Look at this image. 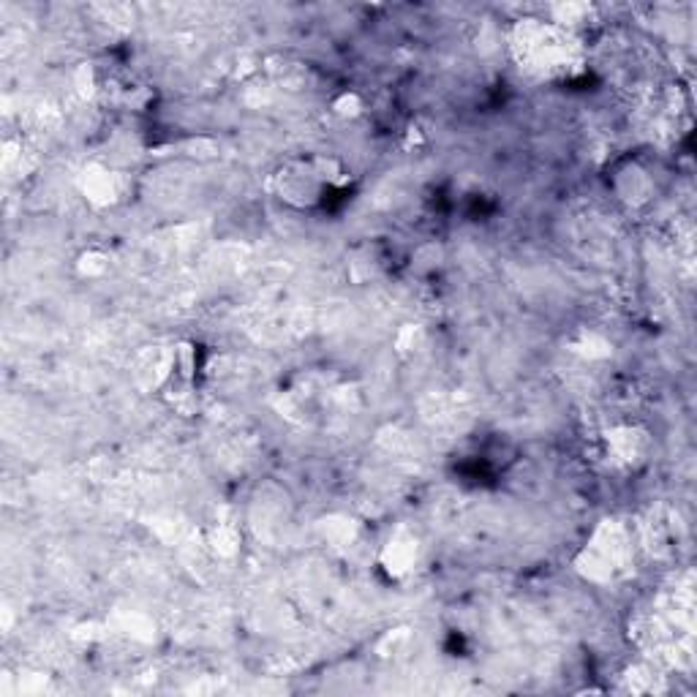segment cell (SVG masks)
<instances>
[{"instance_id": "1", "label": "cell", "mask_w": 697, "mask_h": 697, "mask_svg": "<svg viewBox=\"0 0 697 697\" xmlns=\"http://www.w3.org/2000/svg\"><path fill=\"white\" fill-rule=\"evenodd\" d=\"M510 52L537 79H572L583 71V39L545 17H523L510 28Z\"/></svg>"}, {"instance_id": "2", "label": "cell", "mask_w": 697, "mask_h": 697, "mask_svg": "<svg viewBox=\"0 0 697 697\" xmlns=\"http://www.w3.org/2000/svg\"><path fill=\"white\" fill-rule=\"evenodd\" d=\"M635 561V537L619 521H602L575 556V572L594 586L624 578Z\"/></svg>"}, {"instance_id": "3", "label": "cell", "mask_w": 697, "mask_h": 697, "mask_svg": "<svg viewBox=\"0 0 697 697\" xmlns=\"http://www.w3.org/2000/svg\"><path fill=\"white\" fill-rule=\"evenodd\" d=\"M270 188H273L275 197L292 210H314L330 194V186L324 183L314 156L292 158V161L281 164L270 177Z\"/></svg>"}, {"instance_id": "4", "label": "cell", "mask_w": 697, "mask_h": 697, "mask_svg": "<svg viewBox=\"0 0 697 697\" xmlns=\"http://www.w3.org/2000/svg\"><path fill=\"white\" fill-rule=\"evenodd\" d=\"M77 188L82 199L96 210H109L118 207L126 199L128 177L118 167H112L107 161H88L79 169Z\"/></svg>"}, {"instance_id": "5", "label": "cell", "mask_w": 697, "mask_h": 697, "mask_svg": "<svg viewBox=\"0 0 697 697\" xmlns=\"http://www.w3.org/2000/svg\"><path fill=\"white\" fill-rule=\"evenodd\" d=\"M651 433L638 423H616L602 433V455L621 472H635L648 461Z\"/></svg>"}, {"instance_id": "6", "label": "cell", "mask_w": 697, "mask_h": 697, "mask_svg": "<svg viewBox=\"0 0 697 697\" xmlns=\"http://www.w3.org/2000/svg\"><path fill=\"white\" fill-rule=\"evenodd\" d=\"M420 550H423L420 537L412 529L398 526L379 550V567L390 580L409 578L420 564Z\"/></svg>"}, {"instance_id": "7", "label": "cell", "mask_w": 697, "mask_h": 697, "mask_svg": "<svg viewBox=\"0 0 697 697\" xmlns=\"http://www.w3.org/2000/svg\"><path fill=\"white\" fill-rule=\"evenodd\" d=\"M613 191L621 202H627L629 207L646 205L648 199L654 197V180L640 164H624L613 177Z\"/></svg>"}, {"instance_id": "8", "label": "cell", "mask_w": 697, "mask_h": 697, "mask_svg": "<svg viewBox=\"0 0 697 697\" xmlns=\"http://www.w3.org/2000/svg\"><path fill=\"white\" fill-rule=\"evenodd\" d=\"M112 265H115V259H112L107 248H82L77 259H74V275H77L79 281H90L93 284V281H104L112 273Z\"/></svg>"}, {"instance_id": "9", "label": "cell", "mask_w": 697, "mask_h": 697, "mask_svg": "<svg viewBox=\"0 0 697 697\" xmlns=\"http://www.w3.org/2000/svg\"><path fill=\"white\" fill-rule=\"evenodd\" d=\"M330 112H333V118L344 120V123H354V120H360L368 112V101H365L360 90H341V93H335L333 99H330Z\"/></svg>"}, {"instance_id": "10", "label": "cell", "mask_w": 697, "mask_h": 697, "mask_svg": "<svg viewBox=\"0 0 697 697\" xmlns=\"http://www.w3.org/2000/svg\"><path fill=\"white\" fill-rule=\"evenodd\" d=\"M240 548H243V537L232 523H218L210 529V550L218 559H235Z\"/></svg>"}, {"instance_id": "11", "label": "cell", "mask_w": 697, "mask_h": 697, "mask_svg": "<svg viewBox=\"0 0 697 697\" xmlns=\"http://www.w3.org/2000/svg\"><path fill=\"white\" fill-rule=\"evenodd\" d=\"M572 352L580 354L583 360H608L613 354V344L597 330H580L572 344Z\"/></svg>"}, {"instance_id": "12", "label": "cell", "mask_w": 697, "mask_h": 697, "mask_svg": "<svg viewBox=\"0 0 697 697\" xmlns=\"http://www.w3.org/2000/svg\"><path fill=\"white\" fill-rule=\"evenodd\" d=\"M423 344H425V330L420 327V324H403L401 330H398V335H395V349H398L403 357L417 354L420 349H423Z\"/></svg>"}, {"instance_id": "13", "label": "cell", "mask_w": 697, "mask_h": 697, "mask_svg": "<svg viewBox=\"0 0 697 697\" xmlns=\"http://www.w3.org/2000/svg\"><path fill=\"white\" fill-rule=\"evenodd\" d=\"M322 534L330 545L344 548V545H349V542L354 540V526L352 521H346V518H330V521L322 523Z\"/></svg>"}, {"instance_id": "14", "label": "cell", "mask_w": 697, "mask_h": 697, "mask_svg": "<svg viewBox=\"0 0 697 697\" xmlns=\"http://www.w3.org/2000/svg\"><path fill=\"white\" fill-rule=\"evenodd\" d=\"M409 643V629H390V632H384V638L379 640V651H382V657H395L398 651H401V646H406Z\"/></svg>"}]
</instances>
